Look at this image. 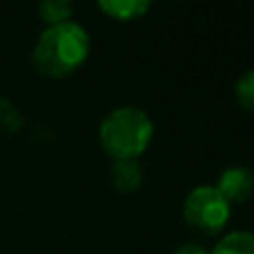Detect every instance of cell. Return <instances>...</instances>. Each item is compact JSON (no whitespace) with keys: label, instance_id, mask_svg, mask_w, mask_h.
Segmentation results:
<instances>
[{"label":"cell","instance_id":"3957f363","mask_svg":"<svg viewBox=\"0 0 254 254\" xmlns=\"http://www.w3.org/2000/svg\"><path fill=\"white\" fill-rule=\"evenodd\" d=\"M230 214H232V205L221 196V192L214 185H198L185 196L183 219L201 234L214 237V234L223 232V228L230 221Z\"/></svg>","mask_w":254,"mask_h":254},{"label":"cell","instance_id":"30bf717a","mask_svg":"<svg viewBox=\"0 0 254 254\" xmlns=\"http://www.w3.org/2000/svg\"><path fill=\"white\" fill-rule=\"evenodd\" d=\"M172 254H210L203 246H198V243H183V246H179Z\"/></svg>","mask_w":254,"mask_h":254},{"label":"cell","instance_id":"6da1fadb","mask_svg":"<svg viewBox=\"0 0 254 254\" xmlns=\"http://www.w3.org/2000/svg\"><path fill=\"white\" fill-rule=\"evenodd\" d=\"M89 34L83 25L69 20L52 25L34 45V65L49 78H65L85 65L89 56Z\"/></svg>","mask_w":254,"mask_h":254},{"label":"cell","instance_id":"8992f818","mask_svg":"<svg viewBox=\"0 0 254 254\" xmlns=\"http://www.w3.org/2000/svg\"><path fill=\"white\" fill-rule=\"evenodd\" d=\"M154 0H98V7L103 13L114 20H136V18L145 16L147 9L152 7Z\"/></svg>","mask_w":254,"mask_h":254},{"label":"cell","instance_id":"7a4b0ae2","mask_svg":"<svg viewBox=\"0 0 254 254\" xmlns=\"http://www.w3.org/2000/svg\"><path fill=\"white\" fill-rule=\"evenodd\" d=\"M154 138V123L143 110L116 107L98 127V140L114 161H136Z\"/></svg>","mask_w":254,"mask_h":254},{"label":"cell","instance_id":"52a82bcc","mask_svg":"<svg viewBox=\"0 0 254 254\" xmlns=\"http://www.w3.org/2000/svg\"><path fill=\"white\" fill-rule=\"evenodd\" d=\"M210 254H254V234L246 230L223 234Z\"/></svg>","mask_w":254,"mask_h":254},{"label":"cell","instance_id":"277c9868","mask_svg":"<svg viewBox=\"0 0 254 254\" xmlns=\"http://www.w3.org/2000/svg\"><path fill=\"white\" fill-rule=\"evenodd\" d=\"M221 192V196L232 205V203H246L254 194V174L252 170L241 165L225 167L219 174V181L214 185Z\"/></svg>","mask_w":254,"mask_h":254},{"label":"cell","instance_id":"9c48e42d","mask_svg":"<svg viewBox=\"0 0 254 254\" xmlns=\"http://www.w3.org/2000/svg\"><path fill=\"white\" fill-rule=\"evenodd\" d=\"M234 98L248 112H254V69L246 71L234 85Z\"/></svg>","mask_w":254,"mask_h":254},{"label":"cell","instance_id":"5b68a950","mask_svg":"<svg viewBox=\"0 0 254 254\" xmlns=\"http://www.w3.org/2000/svg\"><path fill=\"white\" fill-rule=\"evenodd\" d=\"M110 179L116 192L131 194L143 183V167L138 161H114L110 170Z\"/></svg>","mask_w":254,"mask_h":254},{"label":"cell","instance_id":"ba28073f","mask_svg":"<svg viewBox=\"0 0 254 254\" xmlns=\"http://www.w3.org/2000/svg\"><path fill=\"white\" fill-rule=\"evenodd\" d=\"M38 13L40 20L47 22V27L69 22L74 13V2L71 0H38Z\"/></svg>","mask_w":254,"mask_h":254}]
</instances>
